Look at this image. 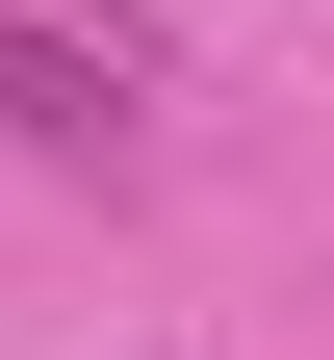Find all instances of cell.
I'll list each match as a JSON object with an SVG mask.
<instances>
[{"mask_svg": "<svg viewBox=\"0 0 334 360\" xmlns=\"http://www.w3.org/2000/svg\"><path fill=\"white\" fill-rule=\"evenodd\" d=\"M0 129H26V155H129V52L52 26V0H0Z\"/></svg>", "mask_w": 334, "mask_h": 360, "instance_id": "cell-1", "label": "cell"}]
</instances>
